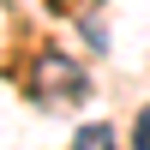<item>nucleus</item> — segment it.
<instances>
[{
	"label": "nucleus",
	"mask_w": 150,
	"mask_h": 150,
	"mask_svg": "<svg viewBox=\"0 0 150 150\" xmlns=\"http://www.w3.org/2000/svg\"><path fill=\"white\" fill-rule=\"evenodd\" d=\"M36 90H42V96H60V102H78V96H84V72L72 66L66 54H42V60H36Z\"/></svg>",
	"instance_id": "f257e3e1"
},
{
	"label": "nucleus",
	"mask_w": 150,
	"mask_h": 150,
	"mask_svg": "<svg viewBox=\"0 0 150 150\" xmlns=\"http://www.w3.org/2000/svg\"><path fill=\"white\" fill-rule=\"evenodd\" d=\"M72 150H114V132H108V126H78Z\"/></svg>",
	"instance_id": "f03ea898"
},
{
	"label": "nucleus",
	"mask_w": 150,
	"mask_h": 150,
	"mask_svg": "<svg viewBox=\"0 0 150 150\" xmlns=\"http://www.w3.org/2000/svg\"><path fill=\"white\" fill-rule=\"evenodd\" d=\"M132 150H150V108L138 114V126H132Z\"/></svg>",
	"instance_id": "7ed1b4c3"
}]
</instances>
